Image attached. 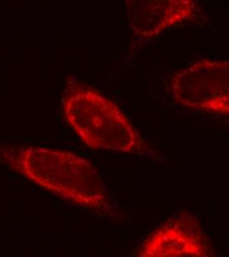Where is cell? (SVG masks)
<instances>
[{
	"instance_id": "cell-1",
	"label": "cell",
	"mask_w": 229,
	"mask_h": 257,
	"mask_svg": "<svg viewBox=\"0 0 229 257\" xmlns=\"http://www.w3.org/2000/svg\"><path fill=\"white\" fill-rule=\"evenodd\" d=\"M2 160L35 184L79 207L105 212L110 204L90 161L69 152L40 147H6Z\"/></svg>"
},
{
	"instance_id": "cell-2",
	"label": "cell",
	"mask_w": 229,
	"mask_h": 257,
	"mask_svg": "<svg viewBox=\"0 0 229 257\" xmlns=\"http://www.w3.org/2000/svg\"><path fill=\"white\" fill-rule=\"evenodd\" d=\"M66 123L89 148L142 155L148 147L126 114L113 101L80 82L66 88Z\"/></svg>"
},
{
	"instance_id": "cell-3",
	"label": "cell",
	"mask_w": 229,
	"mask_h": 257,
	"mask_svg": "<svg viewBox=\"0 0 229 257\" xmlns=\"http://www.w3.org/2000/svg\"><path fill=\"white\" fill-rule=\"evenodd\" d=\"M170 92L180 105L209 114L229 115V61H198L175 73Z\"/></svg>"
},
{
	"instance_id": "cell-4",
	"label": "cell",
	"mask_w": 229,
	"mask_h": 257,
	"mask_svg": "<svg viewBox=\"0 0 229 257\" xmlns=\"http://www.w3.org/2000/svg\"><path fill=\"white\" fill-rule=\"evenodd\" d=\"M211 242L198 218L181 212L156 226L136 251L140 257H209Z\"/></svg>"
},
{
	"instance_id": "cell-5",
	"label": "cell",
	"mask_w": 229,
	"mask_h": 257,
	"mask_svg": "<svg viewBox=\"0 0 229 257\" xmlns=\"http://www.w3.org/2000/svg\"><path fill=\"white\" fill-rule=\"evenodd\" d=\"M125 4L131 31L143 39L191 20L196 13L195 0H125Z\"/></svg>"
}]
</instances>
